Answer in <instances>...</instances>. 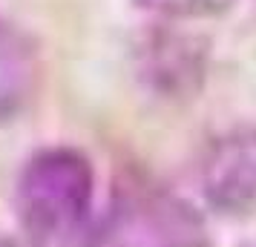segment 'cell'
<instances>
[{
    "label": "cell",
    "instance_id": "cell-4",
    "mask_svg": "<svg viewBox=\"0 0 256 247\" xmlns=\"http://www.w3.org/2000/svg\"><path fill=\"white\" fill-rule=\"evenodd\" d=\"M40 63L32 40L0 17V121L18 115L35 95Z\"/></svg>",
    "mask_w": 256,
    "mask_h": 247
},
{
    "label": "cell",
    "instance_id": "cell-2",
    "mask_svg": "<svg viewBox=\"0 0 256 247\" xmlns=\"http://www.w3.org/2000/svg\"><path fill=\"white\" fill-rule=\"evenodd\" d=\"M84 247H210L204 216L156 184H127L110 201Z\"/></svg>",
    "mask_w": 256,
    "mask_h": 247
},
{
    "label": "cell",
    "instance_id": "cell-3",
    "mask_svg": "<svg viewBox=\"0 0 256 247\" xmlns=\"http://www.w3.org/2000/svg\"><path fill=\"white\" fill-rule=\"evenodd\" d=\"M202 193L224 219L256 216V130H233L210 144L202 161Z\"/></svg>",
    "mask_w": 256,
    "mask_h": 247
},
{
    "label": "cell",
    "instance_id": "cell-1",
    "mask_svg": "<svg viewBox=\"0 0 256 247\" xmlns=\"http://www.w3.org/2000/svg\"><path fill=\"white\" fill-rule=\"evenodd\" d=\"M95 173L72 147H46L20 170L14 216L24 247H84L90 236Z\"/></svg>",
    "mask_w": 256,
    "mask_h": 247
},
{
    "label": "cell",
    "instance_id": "cell-5",
    "mask_svg": "<svg viewBox=\"0 0 256 247\" xmlns=\"http://www.w3.org/2000/svg\"><path fill=\"white\" fill-rule=\"evenodd\" d=\"M233 3L236 0H136V6L164 20H208L224 14Z\"/></svg>",
    "mask_w": 256,
    "mask_h": 247
},
{
    "label": "cell",
    "instance_id": "cell-6",
    "mask_svg": "<svg viewBox=\"0 0 256 247\" xmlns=\"http://www.w3.org/2000/svg\"><path fill=\"white\" fill-rule=\"evenodd\" d=\"M0 247H24L20 242H12V239H0Z\"/></svg>",
    "mask_w": 256,
    "mask_h": 247
}]
</instances>
